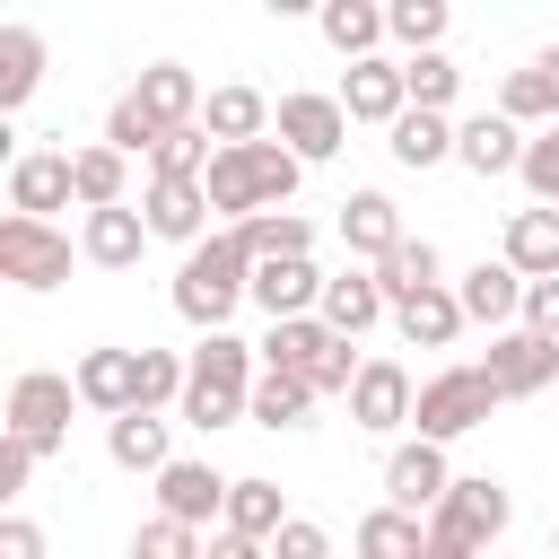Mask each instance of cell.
I'll use <instances>...</instances> for the list:
<instances>
[{"label": "cell", "mask_w": 559, "mask_h": 559, "mask_svg": "<svg viewBox=\"0 0 559 559\" xmlns=\"http://www.w3.org/2000/svg\"><path fill=\"white\" fill-rule=\"evenodd\" d=\"M245 297H253V262L236 253L227 227L183 253V271H175V314H183L192 332H227V314H236Z\"/></svg>", "instance_id": "1"}, {"label": "cell", "mask_w": 559, "mask_h": 559, "mask_svg": "<svg viewBox=\"0 0 559 559\" xmlns=\"http://www.w3.org/2000/svg\"><path fill=\"white\" fill-rule=\"evenodd\" d=\"M445 0H393L384 9V35L402 44V61H419V52H445Z\"/></svg>", "instance_id": "37"}, {"label": "cell", "mask_w": 559, "mask_h": 559, "mask_svg": "<svg viewBox=\"0 0 559 559\" xmlns=\"http://www.w3.org/2000/svg\"><path fill=\"white\" fill-rule=\"evenodd\" d=\"M0 280H17V288H61L70 280V236L61 227H44V218H0Z\"/></svg>", "instance_id": "7"}, {"label": "cell", "mask_w": 559, "mask_h": 559, "mask_svg": "<svg viewBox=\"0 0 559 559\" xmlns=\"http://www.w3.org/2000/svg\"><path fill=\"white\" fill-rule=\"evenodd\" d=\"M349 550H358V559H419V550H428V524L402 515V507H376V515H358Z\"/></svg>", "instance_id": "36"}, {"label": "cell", "mask_w": 559, "mask_h": 559, "mask_svg": "<svg viewBox=\"0 0 559 559\" xmlns=\"http://www.w3.org/2000/svg\"><path fill=\"white\" fill-rule=\"evenodd\" d=\"M489 384L507 393V402H524V393H542V384H559V341H542V332H489Z\"/></svg>", "instance_id": "9"}, {"label": "cell", "mask_w": 559, "mask_h": 559, "mask_svg": "<svg viewBox=\"0 0 559 559\" xmlns=\"http://www.w3.org/2000/svg\"><path fill=\"white\" fill-rule=\"evenodd\" d=\"M44 87V35L35 26H0V114H17Z\"/></svg>", "instance_id": "34"}, {"label": "cell", "mask_w": 559, "mask_h": 559, "mask_svg": "<svg viewBox=\"0 0 559 559\" xmlns=\"http://www.w3.org/2000/svg\"><path fill=\"white\" fill-rule=\"evenodd\" d=\"M402 236H411V227H402L393 192H349V201H341V245H349V253H358L367 271H376V262H384V253H393Z\"/></svg>", "instance_id": "20"}, {"label": "cell", "mask_w": 559, "mask_h": 559, "mask_svg": "<svg viewBox=\"0 0 559 559\" xmlns=\"http://www.w3.org/2000/svg\"><path fill=\"white\" fill-rule=\"evenodd\" d=\"M376 288H384V306H411V297L445 288V262H437V245H428V236H402V245L376 262Z\"/></svg>", "instance_id": "29"}, {"label": "cell", "mask_w": 559, "mask_h": 559, "mask_svg": "<svg viewBox=\"0 0 559 559\" xmlns=\"http://www.w3.org/2000/svg\"><path fill=\"white\" fill-rule=\"evenodd\" d=\"M393 332H402L411 349H454V332H463V297H454V288H428V297L393 306Z\"/></svg>", "instance_id": "33"}, {"label": "cell", "mask_w": 559, "mask_h": 559, "mask_svg": "<svg viewBox=\"0 0 559 559\" xmlns=\"http://www.w3.org/2000/svg\"><path fill=\"white\" fill-rule=\"evenodd\" d=\"M70 201H79L70 148H26V157L9 166V210H17V218H44V227H52V210H70Z\"/></svg>", "instance_id": "12"}, {"label": "cell", "mask_w": 559, "mask_h": 559, "mask_svg": "<svg viewBox=\"0 0 559 559\" xmlns=\"http://www.w3.org/2000/svg\"><path fill=\"white\" fill-rule=\"evenodd\" d=\"M236 419H245V393H218V384H183V428L218 437V428H236Z\"/></svg>", "instance_id": "43"}, {"label": "cell", "mask_w": 559, "mask_h": 559, "mask_svg": "<svg viewBox=\"0 0 559 559\" xmlns=\"http://www.w3.org/2000/svg\"><path fill=\"white\" fill-rule=\"evenodd\" d=\"M524 192H533L542 210H559V122L524 140Z\"/></svg>", "instance_id": "44"}, {"label": "cell", "mask_w": 559, "mask_h": 559, "mask_svg": "<svg viewBox=\"0 0 559 559\" xmlns=\"http://www.w3.org/2000/svg\"><path fill=\"white\" fill-rule=\"evenodd\" d=\"M70 384H79V402H87V411L122 419V411L140 402V349H87V358L70 367Z\"/></svg>", "instance_id": "18"}, {"label": "cell", "mask_w": 559, "mask_h": 559, "mask_svg": "<svg viewBox=\"0 0 559 559\" xmlns=\"http://www.w3.org/2000/svg\"><path fill=\"white\" fill-rule=\"evenodd\" d=\"M79 253L96 262V271H131L140 253H148V218L122 201V210H87V227H79Z\"/></svg>", "instance_id": "23"}, {"label": "cell", "mask_w": 559, "mask_h": 559, "mask_svg": "<svg viewBox=\"0 0 559 559\" xmlns=\"http://www.w3.org/2000/svg\"><path fill=\"white\" fill-rule=\"evenodd\" d=\"M306 411H314V384L271 376V367H262V384L245 393V419H253V428H306Z\"/></svg>", "instance_id": "38"}, {"label": "cell", "mask_w": 559, "mask_h": 559, "mask_svg": "<svg viewBox=\"0 0 559 559\" xmlns=\"http://www.w3.org/2000/svg\"><path fill=\"white\" fill-rule=\"evenodd\" d=\"M157 140H166V122L122 87V96H114V114H105V148H122V157H157Z\"/></svg>", "instance_id": "39"}, {"label": "cell", "mask_w": 559, "mask_h": 559, "mask_svg": "<svg viewBox=\"0 0 559 559\" xmlns=\"http://www.w3.org/2000/svg\"><path fill=\"white\" fill-rule=\"evenodd\" d=\"M314 26H323V44H332L341 61H376V44H384V9H376V0H323Z\"/></svg>", "instance_id": "30"}, {"label": "cell", "mask_w": 559, "mask_h": 559, "mask_svg": "<svg viewBox=\"0 0 559 559\" xmlns=\"http://www.w3.org/2000/svg\"><path fill=\"white\" fill-rule=\"evenodd\" d=\"M463 472L445 463V445H428V437H402L393 454H384V507H402V515H437L445 507V489H454Z\"/></svg>", "instance_id": "6"}, {"label": "cell", "mask_w": 559, "mask_h": 559, "mask_svg": "<svg viewBox=\"0 0 559 559\" xmlns=\"http://www.w3.org/2000/svg\"><path fill=\"white\" fill-rule=\"evenodd\" d=\"M332 96H341V114H349V122H384V131L411 114V87H402V61H393V52H376V61H349Z\"/></svg>", "instance_id": "10"}, {"label": "cell", "mask_w": 559, "mask_h": 559, "mask_svg": "<svg viewBox=\"0 0 559 559\" xmlns=\"http://www.w3.org/2000/svg\"><path fill=\"white\" fill-rule=\"evenodd\" d=\"M140 218H148V236H166V245H183V253L218 236V227H210L218 210H210V192H201V183H157V175H148V192H140Z\"/></svg>", "instance_id": "13"}, {"label": "cell", "mask_w": 559, "mask_h": 559, "mask_svg": "<svg viewBox=\"0 0 559 559\" xmlns=\"http://www.w3.org/2000/svg\"><path fill=\"white\" fill-rule=\"evenodd\" d=\"M323 280H332V271H314V253H306V262H262V271H253V306H262L271 323L323 314Z\"/></svg>", "instance_id": "17"}, {"label": "cell", "mask_w": 559, "mask_h": 559, "mask_svg": "<svg viewBox=\"0 0 559 559\" xmlns=\"http://www.w3.org/2000/svg\"><path fill=\"white\" fill-rule=\"evenodd\" d=\"M105 454L122 463V472H166L175 463V445H166V411H122V419H105Z\"/></svg>", "instance_id": "27"}, {"label": "cell", "mask_w": 559, "mask_h": 559, "mask_svg": "<svg viewBox=\"0 0 559 559\" xmlns=\"http://www.w3.org/2000/svg\"><path fill=\"white\" fill-rule=\"evenodd\" d=\"M411 411H419L411 367H402V358H367V367H358V384H349V428L393 437V428H411Z\"/></svg>", "instance_id": "8"}, {"label": "cell", "mask_w": 559, "mask_h": 559, "mask_svg": "<svg viewBox=\"0 0 559 559\" xmlns=\"http://www.w3.org/2000/svg\"><path fill=\"white\" fill-rule=\"evenodd\" d=\"M419 559H480V550H463V542H445V533H428V550Z\"/></svg>", "instance_id": "50"}, {"label": "cell", "mask_w": 559, "mask_h": 559, "mask_svg": "<svg viewBox=\"0 0 559 559\" xmlns=\"http://www.w3.org/2000/svg\"><path fill=\"white\" fill-rule=\"evenodd\" d=\"M280 524H288V498H280V480H236V489H227V524H218V533L280 542Z\"/></svg>", "instance_id": "35"}, {"label": "cell", "mask_w": 559, "mask_h": 559, "mask_svg": "<svg viewBox=\"0 0 559 559\" xmlns=\"http://www.w3.org/2000/svg\"><path fill=\"white\" fill-rule=\"evenodd\" d=\"M524 332L559 341V280H524Z\"/></svg>", "instance_id": "46"}, {"label": "cell", "mask_w": 559, "mask_h": 559, "mask_svg": "<svg viewBox=\"0 0 559 559\" xmlns=\"http://www.w3.org/2000/svg\"><path fill=\"white\" fill-rule=\"evenodd\" d=\"M498 262H515L524 280H559V210H515L507 218V245H498Z\"/></svg>", "instance_id": "28"}, {"label": "cell", "mask_w": 559, "mask_h": 559, "mask_svg": "<svg viewBox=\"0 0 559 559\" xmlns=\"http://www.w3.org/2000/svg\"><path fill=\"white\" fill-rule=\"evenodd\" d=\"M131 96H140L166 131H192V122H201V105H210V96H201V79H192L183 61H148V70L131 79Z\"/></svg>", "instance_id": "22"}, {"label": "cell", "mask_w": 559, "mask_h": 559, "mask_svg": "<svg viewBox=\"0 0 559 559\" xmlns=\"http://www.w3.org/2000/svg\"><path fill=\"white\" fill-rule=\"evenodd\" d=\"M507 393L489 384V367L472 358V367H437L428 384H419V411H411V428L428 437V445H454V437H472L489 411H498Z\"/></svg>", "instance_id": "2"}, {"label": "cell", "mask_w": 559, "mask_h": 559, "mask_svg": "<svg viewBox=\"0 0 559 559\" xmlns=\"http://www.w3.org/2000/svg\"><path fill=\"white\" fill-rule=\"evenodd\" d=\"M131 559H210V542H201L192 524H175V515H148V524L131 533Z\"/></svg>", "instance_id": "42"}, {"label": "cell", "mask_w": 559, "mask_h": 559, "mask_svg": "<svg viewBox=\"0 0 559 559\" xmlns=\"http://www.w3.org/2000/svg\"><path fill=\"white\" fill-rule=\"evenodd\" d=\"M332 341H341V332H332L323 314L271 323V332H262V367H271V376H297V384H314V367L332 358Z\"/></svg>", "instance_id": "21"}, {"label": "cell", "mask_w": 559, "mask_h": 559, "mask_svg": "<svg viewBox=\"0 0 559 559\" xmlns=\"http://www.w3.org/2000/svg\"><path fill=\"white\" fill-rule=\"evenodd\" d=\"M384 314H393V306H384V288H376V271H358V262H349V271H332V280H323V323H332L341 341H358V332H376Z\"/></svg>", "instance_id": "24"}, {"label": "cell", "mask_w": 559, "mask_h": 559, "mask_svg": "<svg viewBox=\"0 0 559 559\" xmlns=\"http://www.w3.org/2000/svg\"><path fill=\"white\" fill-rule=\"evenodd\" d=\"M271 559H332V533H323L314 515H288L280 542H271Z\"/></svg>", "instance_id": "45"}, {"label": "cell", "mask_w": 559, "mask_h": 559, "mask_svg": "<svg viewBox=\"0 0 559 559\" xmlns=\"http://www.w3.org/2000/svg\"><path fill=\"white\" fill-rule=\"evenodd\" d=\"M271 140H280L297 166H332V157L349 148V114H341V96L288 87V96H280V114H271Z\"/></svg>", "instance_id": "4"}, {"label": "cell", "mask_w": 559, "mask_h": 559, "mask_svg": "<svg viewBox=\"0 0 559 559\" xmlns=\"http://www.w3.org/2000/svg\"><path fill=\"white\" fill-rule=\"evenodd\" d=\"M524 122H507V114H472V122H454V166H472L480 183L489 175H524Z\"/></svg>", "instance_id": "15"}, {"label": "cell", "mask_w": 559, "mask_h": 559, "mask_svg": "<svg viewBox=\"0 0 559 559\" xmlns=\"http://www.w3.org/2000/svg\"><path fill=\"white\" fill-rule=\"evenodd\" d=\"M192 384L253 393V384H262V349H253V341H236V332H201V341H192Z\"/></svg>", "instance_id": "26"}, {"label": "cell", "mask_w": 559, "mask_h": 559, "mask_svg": "<svg viewBox=\"0 0 559 559\" xmlns=\"http://www.w3.org/2000/svg\"><path fill=\"white\" fill-rule=\"evenodd\" d=\"M402 87H411L419 114H445V105L463 96V70H454L445 52H419V61H402Z\"/></svg>", "instance_id": "40"}, {"label": "cell", "mask_w": 559, "mask_h": 559, "mask_svg": "<svg viewBox=\"0 0 559 559\" xmlns=\"http://www.w3.org/2000/svg\"><path fill=\"white\" fill-rule=\"evenodd\" d=\"M227 489L236 480H218L210 463H192V454H175L166 472H157V515H175V524H227Z\"/></svg>", "instance_id": "11"}, {"label": "cell", "mask_w": 559, "mask_h": 559, "mask_svg": "<svg viewBox=\"0 0 559 559\" xmlns=\"http://www.w3.org/2000/svg\"><path fill=\"white\" fill-rule=\"evenodd\" d=\"M70 183H79V210H122L131 157H122V148H105V140H87V148H70Z\"/></svg>", "instance_id": "32"}, {"label": "cell", "mask_w": 559, "mask_h": 559, "mask_svg": "<svg viewBox=\"0 0 559 559\" xmlns=\"http://www.w3.org/2000/svg\"><path fill=\"white\" fill-rule=\"evenodd\" d=\"M0 559H44V524L35 515H0Z\"/></svg>", "instance_id": "48"}, {"label": "cell", "mask_w": 559, "mask_h": 559, "mask_svg": "<svg viewBox=\"0 0 559 559\" xmlns=\"http://www.w3.org/2000/svg\"><path fill=\"white\" fill-rule=\"evenodd\" d=\"M236 236V253L262 271V262H306L314 253V227L297 218V210H262V218H245V227H227Z\"/></svg>", "instance_id": "25"}, {"label": "cell", "mask_w": 559, "mask_h": 559, "mask_svg": "<svg viewBox=\"0 0 559 559\" xmlns=\"http://www.w3.org/2000/svg\"><path fill=\"white\" fill-rule=\"evenodd\" d=\"M384 148H393V166L428 175V166H445V157H454V122H445V114H419V105H411V114H402V122L384 131Z\"/></svg>", "instance_id": "31"}, {"label": "cell", "mask_w": 559, "mask_h": 559, "mask_svg": "<svg viewBox=\"0 0 559 559\" xmlns=\"http://www.w3.org/2000/svg\"><path fill=\"white\" fill-rule=\"evenodd\" d=\"M70 402H79L70 376L26 367V376L9 384V419H0V437H17V445H35V454H61V437H70Z\"/></svg>", "instance_id": "3"}, {"label": "cell", "mask_w": 559, "mask_h": 559, "mask_svg": "<svg viewBox=\"0 0 559 559\" xmlns=\"http://www.w3.org/2000/svg\"><path fill=\"white\" fill-rule=\"evenodd\" d=\"M454 297H463V323H489V332H515L524 323V271L515 262H472L463 280H454Z\"/></svg>", "instance_id": "14"}, {"label": "cell", "mask_w": 559, "mask_h": 559, "mask_svg": "<svg viewBox=\"0 0 559 559\" xmlns=\"http://www.w3.org/2000/svg\"><path fill=\"white\" fill-rule=\"evenodd\" d=\"M550 550H559V524H550Z\"/></svg>", "instance_id": "51"}, {"label": "cell", "mask_w": 559, "mask_h": 559, "mask_svg": "<svg viewBox=\"0 0 559 559\" xmlns=\"http://www.w3.org/2000/svg\"><path fill=\"white\" fill-rule=\"evenodd\" d=\"M210 559H271V542H245V533H210Z\"/></svg>", "instance_id": "49"}, {"label": "cell", "mask_w": 559, "mask_h": 559, "mask_svg": "<svg viewBox=\"0 0 559 559\" xmlns=\"http://www.w3.org/2000/svg\"><path fill=\"white\" fill-rule=\"evenodd\" d=\"M35 463H44L35 445H17V437H0V498H17V489L35 480Z\"/></svg>", "instance_id": "47"}, {"label": "cell", "mask_w": 559, "mask_h": 559, "mask_svg": "<svg viewBox=\"0 0 559 559\" xmlns=\"http://www.w3.org/2000/svg\"><path fill=\"white\" fill-rule=\"evenodd\" d=\"M507 524H515V498H507L498 472H463V480L445 489V507L428 515V533H445V542H463V550H489Z\"/></svg>", "instance_id": "5"}, {"label": "cell", "mask_w": 559, "mask_h": 559, "mask_svg": "<svg viewBox=\"0 0 559 559\" xmlns=\"http://www.w3.org/2000/svg\"><path fill=\"white\" fill-rule=\"evenodd\" d=\"M498 114H507V122H524V131H550V122H559V44H542L524 70H507Z\"/></svg>", "instance_id": "16"}, {"label": "cell", "mask_w": 559, "mask_h": 559, "mask_svg": "<svg viewBox=\"0 0 559 559\" xmlns=\"http://www.w3.org/2000/svg\"><path fill=\"white\" fill-rule=\"evenodd\" d=\"M271 96L262 87H210V105H201V131L218 140V148H253V140H271Z\"/></svg>", "instance_id": "19"}, {"label": "cell", "mask_w": 559, "mask_h": 559, "mask_svg": "<svg viewBox=\"0 0 559 559\" xmlns=\"http://www.w3.org/2000/svg\"><path fill=\"white\" fill-rule=\"evenodd\" d=\"M245 166H253V192H262V210H288V192L306 183V166H297L280 140H253V148H245Z\"/></svg>", "instance_id": "41"}]
</instances>
